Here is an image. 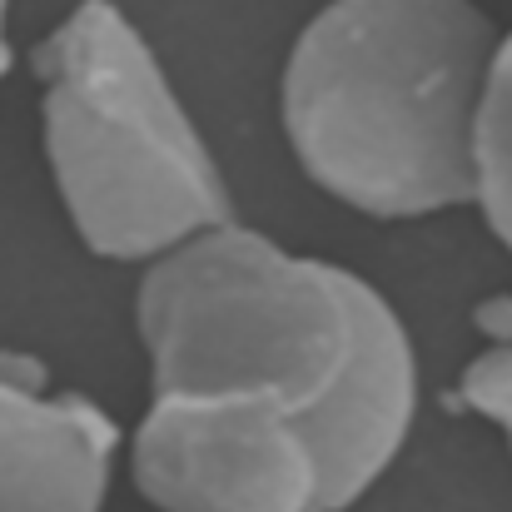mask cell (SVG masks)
<instances>
[{"label": "cell", "mask_w": 512, "mask_h": 512, "mask_svg": "<svg viewBox=\"0 0 512 512\" xmlns=\"http://www.w3.org/2000/svg\"><path fill=\"white\" fill-rule=\"evenodd\" d=\"M498 40L478 0H329L279 80L299 170L368 219L473 204Z\"/></svg>", "instance_id": "obj_2"}, {"label": "cell", "mask_w": 512, "mask_h": 512, "mask_svg": "<svg viewBox=\"0 0 512 512\" xmlns=\"http://www.w3.org/2000/svg\"><path fill=\"white\" fill-rule=\"evenodd\" d=\"M5 10H10V0H0V80H5V70H10V40H5Z\"/></svg>", "instance_id": "obj_7"}, {"label": "cell", "mask_w": 512, "mask_h": 512, "mask_svg": "<svg viewBox=\"0 0 512 512\" xmlns=\"http://www.w3.org/2000/svg\"><path fill=\"white\" fill-rule=\"evenodd\" d=\"M488 229L512 249V30L498 40L483 120H478V194Z\"/></svg>", "instance_id": "obj_5"}, {"label": "cell", "mask_w": 512, "mask_h": 512, "mask_svg": "<svg viewBox=\"0 0 512 512\" xmlns=\"http://www.w3.org/2000/svg\"><path fill=\"white\" fill-rule=\"evenodd\" d=\"M115 453L100 403L0 358V512H105Z\"/></svg>", "instance_id": "obj_4"}, {"label": "cell", "mask_w": 512, "mask_h": 512, "mask_svg": "<svg viewBox=\"0 0 512 512\" xmlns=\"http://www.w3.org/2000/svg\"><path fill=\"white\" fill-rule=\"evenodd\" d=\"M473 329L483 348L458 373V403L488 418L512 448V294H493L478 304Z\"/></svg>", "instance_id": "obj_6"}, {"label": "cell", "mask_w": 512, "mask_h": 512, "mask_svg": "<svg viewBox=\"0 0 512 512\" xmlns=\"http://www.w3.org/2000/svg\"><path fill=\"white\" fill-rule=\"evenodd\" d=\"M40 125L80 244L155 264L234 219V194L165 60L115 0H80L40 45Z\"/></svg>", "instance_id": "obj_3"}, {"label": "cell", "mask_w": 512, "mask_h": 512, "mask_svg": "<svg viewBox=\"0 0 512 512\" xmlns=\"http://www.w3.org/2000/svg\"><path fill=\"white\" fill-rule=\"evenodd\" d=\"M135 329L150 408L130 478L155 512H348L408 443L418 358L398 309L239 219L145 264Z\"/></svg>", "instance_id": "obj_1"}]
</instances>
